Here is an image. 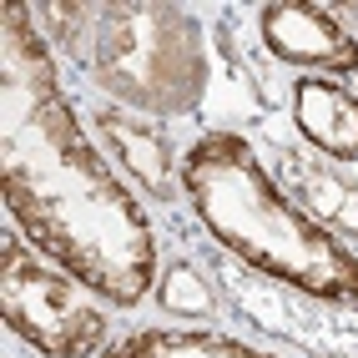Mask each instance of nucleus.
Here are the masks:
<instances>
[{"mask_svg":"<svg viewBox=\"0 0 358 358\" xmlns=\"http://www.w3.org/2000/svg\"><path fill=\"white\" fill-rule=\"evenodd\" d=\"M0 192L26 243L86 293L136 308L157 288V237L131 187L66 101L36 6L6 10L0 41Z\"/></svg>","mask_w":358,"mask_h":358,"instance_id":"f257e3e1","label":"nucleus"},{"mask_svg":"<svg viewBox=\"0 0 358 358\" xmlns=\"http://www.w3.org/2000/svg\"><path fill=\"white\" fill-rule=\"evenodd\" d=\"M182 192L197 222L262 278H278L318 303L358 308V252L288 197L248 136H197L182 152Z\"/></svg>","mask_w":358,"mask_h":358,"instance_id":"f03ea898","label":"nucleus"},{"mask_svg":"<svg viewBox=\"0 0 358 358\" xmlns=\"http://www.w3.org/2000/svg\"><path fill=\"white\" fill-rule=\"evenodd\" d=\"M91 81L147 116H187L207 96L197 15L166 0H106L91 26Z\"/></svg>","mask_w":358,"mask_h":358,"instance_id":"7ed1b4c3","label":"nucleus"},{"mask_svg":"<svg viewBox=\"0 0 358 358\" xmlns=\"http://www.w3.org/2000/svg\"><path fill=\"white\" fill-rule=\"evenodd\" d=\"M0 308L15 338H26L41 358H91L101 353L111 318L96 303H86V288L71 273L51 268L26 232H6L0 243Z\"/></svg>","mask_w":358,"mask_h":358,"instance_id":"20e7f679","label":"nucleus"},{"mask_svg":"<svg viewBox=\"0 0 358 358\" xmlns=\"http://www.w3.org/2000/svg\"><path fill=\"white\" fill-rule=\"evenodd\" d=\"M257 26H262V45L288 66H313V71H328V76H353L358 71V36H348L333 20V10L262 6Z\"/></svg>","mask_w":358,"mask_h":358,"instance_id":"39448f33","label":"nucleus"},{"mask_svg":"<svg viewBox=\"0 0 358 358\" xmlns=\"http://www.w3.org/2000/svg\"><path fill=\"white\" fill-rule=\"evenodd\" d=\"M91 127H96V136L111 147V157L122 162L157 202L187 197L182 192V157L172 152V141H166V131L157 122H136V116H122V111H96Z\"/></svg>","mask_w":358,"mask_h":358,"instance_id":"423d86ee","label":"nucleus"},{"mask_svg":"<svg viewBox=\"0 0 358 358\" xmlns=\"http://www.w3.org/2000/svg\"><path fill=\"white\" fill-rule=\"evenodd\" d=\"M293 122L303 141L328 162H358V96L328 76L293 81Z\"/></svg>","mask_w":358,"mask_h":358,"instance_id":"0eeeda50","label":"nucleus"},{"mask_svg":"<svg viewBox=\"0 0 358 358\" xmlns=\"http://www.w3.org/2000/svg\"><path fill=\"white\" fill-rule=\"evenodd\" d=\"M278 182L288 187V197L308 212V217H318L328 232L358 243V182H348L328 157L278 152Z\"/></svg>","mask_w":358,"mask_h":358,"instance_id":"6e6552de","label":"nucleus"},{"mask_svg":"<svg viewBox=\"0 0 358 358\" xmlns=\"http://www.w3.org/2000/svg\"><path fill=\"white\" fill-rule=\"evenodd\" d=\"M106 358H278V353L212 328H141L127 333L122 343H111Z\"/></svg>","mask_w":358,"mask_h":358,"instance_id":"1a4fd4ad","label":"nucleus"},{"mask_svg":"<svg viewBox=\"0 0 358 358\" xmlns=\"http://www.w3.org/2000/svg\"><path fill=\"white\" fill-rule=\"evenodd\" d=\"M157 303L172 318H212L217 313V293L202 278L197 262H172L166 273H157Z\"/></svg>","mask_w":358,"mask_h":358,"instance_id":"9d476101","label":"nucleus"},{"mask_svg":"<svg viewBox=\"0 0 358 358\" xmlns=\"http://www.w3.org/2000/svg\"><path fill=\"white\" fill-rule=\"evenodd\" d=\"M36 20L45 26V36H56L71 56H91V26H96V6H81V0H45L36 6Z\"/></svg>","mask_w":358,"mask_h":358,"instance_id":"9b49d317","label":"nucleus"}]
</instances>
